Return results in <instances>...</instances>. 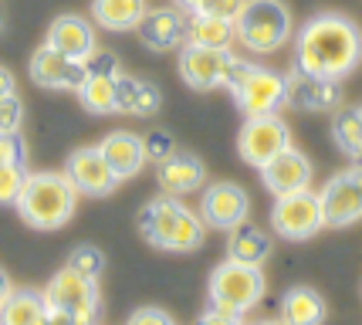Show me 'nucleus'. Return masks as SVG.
<instances>
[{
  "label": "nucleus",
  "mask_w": 362,
  "mask_h": 325,
  "mask_svg": "<svg viewBox=\"0 0 362 325\" xmlns=\"http://www.w3.org/2000/svg\"><path fill=\"white\" fill-rule=\"evenodd\" d=\"M261 180L274 197H284V193H298V190H308L312 183V163L308 156L288 146L284 153H278L268 166H261Z\"/></svg>",
  "instance_id": "obj_16"
},
{
  "label": "nucleus",
  "mask_w": 362,
  "mask_h": 325,
  "mask_svg": "<svg viewBox=\"0 0 362 325\" xmlns=\"http://www.w3.org/2000/svg\"><path fill=\"white\" fill-rule=\"evenodd\" d=\"M146 11V0H92L95 24L105 31H136Z\"/></svg>",
  "instance_id": "obj_24"
},
{
  "label": "nucleus",
  "mask_w": 362,
  "mask_h": 325,
  "mask_svg": "<svg viewBox=\"0 0 362 325\" xmlns=\"http://www.w3.org/2000/svg\"><path fill=\"white\" fill-rule=\"evenodd\" d=\"M51 325H85V322L71 319V315H62V312H51Z\"/></svg>",
  "instance_id": "obj_39"
},
{
  "label": "nucleus",
  "mask_w": 362,
  "mask_h": 325,
  "mask_svg": "<svg viewBox=\"0 0 362 325\" xmlns=\"http://www.w3.org/2000/svg\"><path fill=\"white\" fill-rule=\"evenodd\" d=\"M139 234L163 251H176V254H187L197 251L204 244L206 224L200 214H193L189 207L176 200V197H156L142 207L139 214Z\"/></svg>",
  "instance_id": "obj_3"
},
{
  "label": "nucleus",
  "mask_w": 362,
  "mask_h": 325,
  "mask_svg": "<svg viewBox=\"0 0 362 325\" xmlns=\"http://www.w3.org/2000/svg\"><path fill=\"white\" fill-rule=\"evenodd\" d=\"M264 271L254 264L227 261L214 268L210 275V309L227 312V315H247V312L264 298Z\"/></svg>",
  "instance_id": "obj_5"
},
{
  "label": "nucleus",
  "mask_w": 362,
  "mask_h": 325,
  "mask_svg": "<svg viewBox=\"0 0 362 325\" xmlns=\"http://www.w3.org/2000/svg\"><path fill=\"white\" fill-rule=\"evenodd\" d=\"M14 207L34 231H58L75 217L78 190L64 173H28Z\"/></svg>",
  "instance_id": "obj_2"
},
{
  "label": "nucleus",
  "mask_w": 362,
  "mask_h": 325,
  "mask_svg": "<svg viewBox=\"0 0 362 325\" xmlns=\"http://www.w3.org/2000/svg\"><path fill=\"white\" fill-rule=\"evenodd\" d=\"M332 136L339 142V149L342 153H356V146L362 142V115L359 108H342L339 115H335V122H332Z\"/></svg>",
  "instance_id": "obj_28"
},
{
  "label": "nucleus",
  "mask_w": 362,
  "mask_h": 325,
  "mask_svg": "<svg viewBox=\"0 0 362 325\" xmlns=\"http://www.w3.org/2000/svg\"><path fill=\"white\" fill-rule=\"evenodd\" d=\"M24 122V102L17 98V92L0 98V136H17Z\"/></svg>",
  "instance_id": "obj_31"
},
{
  "label": "nucleus",
  "mask_w": 362,
  "mask_h": 325,
  "mask_svg": "<svg viewBox=\"0 0 362 325\" xmlns=\"http://www.w3.org/2000/svg\"><path fill=\"white\" fill-rule=\"evenodd\" d=\"M291 146V132L281 122V115H247V122L240 125V136H237V153L247 166H268L278 153H284Z\"/></svg>",
  "instance_id": "obj_7"
},
{
  "label": "nucleus",
  "mask_w": 362,
  "mask_h": 325,
  "mask_svg": "<svg viewBox=\"0 0 362 325\" xmlns=\"http://www.w3.org/2000/svg\"><path fill=\"white\" fill-rule=\"evenodd\" d=\"M230 95L244 115H268L284 106V78L251 62V68L230 85Z\"/></svg>",
  "instance_id": "obj_9"
},
{
  "label": "nucleus",
  "mask_w": 362,
  "mask_h": 325,
  "mask_svg": "<svg viewBox=\"0 0 362 325\" xmlns=\"http://www.w3.org/2000/svg\"><path fill=\"white\" fill-rule=\"evenodd\" d=\"M271 224L274 231L288 237V241H308L315 237L325 220H322V203H318V193L312 190H298V193H284L274 200V210H271Z\"/></svg>",
  "instance_id": "obj_8"
},
{
  "label": "nucleus",
  "mask_w": 362,
  "mask_h": 325,
  "mask_svg": "<svg viewBox=\"0 0 362 325\" xmlns=\"http://www.w3.org/2000/svg\"><path fill=\"white\" fill-rule=\"evenodd\" d=\"M284 102L295 108H335L339 106V89L329 78L308 75L301 68H291V75H284Z\"/></svg>",
  "instance_id": "obj_17"
},
{
  "label": "nucleus",
  "mask_w": 362,
  "mask_h": 325,
  "mask_svg": "<svg viewBox=\"0 0 362 325\" xmlns=\"http://www.w3.org/2000/svg\"><path fill=\"white\" fill-rule=\"evenodd\" d=\"M51 319V309H47L45 295L37 292H11L7 302L0 305V325H47Z\"/></svg>",
  "instance_id": "obj_25"
},
{
  "label": "nucleus",
  "mask_w": 362,
  "mask_h": 325,
  "mask_svg": "<svg viewBox=\"0 0 362 325\" xmlns=\"http://www.w3.org/2000/svg\"><path fill=\"white\" fill-rule=\"evenodd\" d=\"M254 325H284L281 319H268V322H254Z\"/></svg>",
  "instance_id": "obj_41"
},
{
  "label": "nucleus",
  "mask_w": 362,
  "mask_h": 325,
  "mask_svg": "<svg viewBox=\"0 0 362 325\" xmlns=\"http://www.w3.org/2000/svg\"><path fill=\"white\" fill-rule=\"evenodd\" d=\"M85 75H88L85 62L68 58L62 51H54L51 45H41L31 55V78L41 89H71V92H78Z\"/></svg>",
  "instance_id": "obj_14"
},
{
  "label": "nucleus",
  "mask_w": 362,
  "mask_h": 325,
  "mask_svg": "<svg viewBox=\"0 0 362 325\" xmlns=\"http://www.w3.org/2000/svg\"><path fill=\"white\" fill-rule=\"evenodd\" d=\"M142 149H146V159L149 163H163V159H170L176 153V142L170 132H163V129H153V132H146L142 136Z\"/></svg>",
  "instance_id": "obj_33"
},
{
  "label": "nucleus",
  "mask_w": 362,
  "mask_h": 325,
  "mask_svg": "<svg viewBox=\"0 0 362 325\" xmlns=\"http://www.w3.org/2000/svg\"><path fill=\"white\" fill-rule=\"evenodd\" d=\"M126 325H176V322L163 309H139L132 312V319Z\"/></svg>",
  "instance_id": "obj_35"
},
{
  "label": "nucleus",
  "mask_w": 362,
  "mask_h": 325,
  "mask_svg": "<svg viewBox=\"0 0 362 325\" xmlns=\"http://www.w3.org/2000/svg\"><path fill=\"white\" fill-rule=\"evenodd\" d=\"M325 319H329V305H325V298L315 288L298 285V288L284 292V298H281L284 325H325Z\"/></svg>",
  "instance_id": "obj_22"
},
{
  "label": "nucleus",
  "mask_w": 362,
  "mask_h": 325,
  "mask_svg": "<svg viewBox=\"0 0 362 325\" xmlns=\"http://www.w3.org/2000/svg\"><path fill=\"white\" fill-rule=\"evenodd\" d=\"M45 302L51 312H62V315H71L85 325H95L98 322V312H102V295H98V285L95 278H85L78 271L64 268L58 271L54 278L47 281L45 292Z\"/></svg>",
  "instance_id": "obj_6"
},
{
  "label": "nucleus",
  "mask_w": 362,
  "mask_h": 325,
  "mask_svg": "<svg viewBox=\"0 0 362 325\" xmlns=\"http://www.w3.org/2000/svg\"><path fill=\"white\" fill-rule=\"evenodd\" d=\"M187 41L200 47H217V51H230V45L237 41L234 21L227 17H210V14H189Z\"/></svg>",
  "instance_id": "obj_26"
},
{
  "label": "nucleus",
  "mask_w": 362,
  "mask_h": 325,
  "mask_svg": "<svg viewBox=\"0 0 362 325\" xmlns=\"http://www.w3.org/2000/svg\"><path fill=\"white\" fill-rule=\"evenodd\" d=\"M11 92H14V75H11L7 68H0V98L11 95Z\"/></svg>",
  "instance_id": "obj_37"
},
{
  "label": "nucleus",
  "mask_w": 362,
  "mask_h": 325,
  "mask_svg": "<svg viewBox=\"0 0 362 325\" xmlns=\"http://www.w3.org/2000/svg\"><path fill=\"white\" fill-rule=\"evenodd\" d=\"M251 200L244 193V186L237 183H214L204 190V200H200V217H204L206 227H217V231H230L237 224L247 220Z\"/></svg>",
  "instance_id": "obj_13"
},
{
  "label": "nucleus",
  "mask_w": 362,
  "mask_h": 325,
  "mask_svg": "<svg viewBox=\"0 0 362 325\" xmlns=\"http://www.w3.org/2000/svg\"><path fill=\"white\" fill-rule=\"evenodd\" d=\"M197 325H244L240 322V315H227V312H217V309H206Z\"/></svg>",
  "instance_id": "obj_36"
},
{
  "label": "nucleus",
  "mask_w": 362,
  "mask_h": 325,
  "mask_svg": "<svg viewBox=\"0 0 362 325\" xmlns=\"http://www.w3.org/2000/svg\"><path fill=\"white\" fill-rule=\"evenodd\" d=\"M24 180H28L24 163H7V166H0V207L17 203L21 190H24Z\"/></svg>",
  "instance_id": "obj_30"
},
{
  "label": "nucleus",
  "mask_w": 362,
  "mask_h": 325,
  "mask_svg": "<svg viewBox=\"0 0 362 325\" xmlns=\"http://www.w3.org/2000/svg\"><path fill=\"white\" fill-rule=\"evenodd\" d=\"M0 31H4V11H0Z\"/></svg>",
  "instance_id": "obj_42"
},
{
  "label": "nucleus",
  "mask_w": 362,
  "mask_h": 325,
  "mask_svg": "<svg viewBox=\"0 0 362 325\" xmlns=\"http://www.w3.org/2000/svg\"><path fill=\"white\" fill-rule=\"evenodd\" d=\"M187 28L189 17L180 7H153L139 21L136 34L149 51H176L187 45Z\"/></svg>",
  "instance_id": "obj_15"
},
{
  "label": "nucleus",
  "mask_w": 362,
  "mask_h": 325,
  "mask_svg": "<svg viewBox=\"0 0 362 325\" xmlns=\"http://www.w3.org/2000/svg\"><path fill=\"white\" fill-rule=\"evenodd\" d=\"M64 176L71 180V186L85 193V197H105L112 193L119 180H115V173L109 170V163H105V156L98 153V146H85V149H75V153L68 156V163H64Z\"/></svg>",
  "instance_id": "obj_12"
},
{
  "label": "nucleus",
  "mask_w": 362,
  "mask_h": 325,
  "mask_svg": "<svg viewBox=\"0 0 362 325\" xmlns=\"http://www.w3.org/2000/svg\"><path fill=\"white\" fill-rule=\"evenodd\" d=\"M47 325H51V319H47Z\"/></svg>",
  "instance_id": "obj_44"
},
{
  "label": "nucleus",
  "mask_w": 362,
  "mask_h": 325,
  "mask_svg": "<svg viewBox=\"0 0 362 325\" xmlns=\"http://www.w3.org/2000/svg\"><path fill=\"white\" fill-rule=\"evenodd\" d=\"M24 142L17 139V136H0V166H7V163H24Z\"/></svg>",
  "instance_id": "obj_34"
},
{
  "label": "nucleus",
  "mask_w": 362,
  "mask_h": 325,
  "mask_svg": "<svg viewBox=\"0 0 362 325\" xmlns=\"http://www.w3.org/2000/svg\"><path fill=\"white\" fill-rule=\"evenodd\" d=\"M45 45H51L54 51H62V55H68V58L85 62V58L95 51V31H92V24H88L85 17L62 14V17L51 21Z\"/></svg>",
  "instance_id": "obj_18"
},
{
  "label": "nucleus",
  "mask_w": 362,
  "mask_h": 325,
  "mask_svg": "<svg viewBox=\"0 0 362 325\" xmlns=\"http://www.w3.org/2000/svg\"><path fill=\"white\" fill-rule=\"evenodd\" d=\"M359 115H362V106H359Z\"/></svg>",
  "instance_id": "obj_43"
},
{
  "label": "nucleus",
  "mask_w": 362,
  "mask_h": 325,
  "mask_svg": "<svg viewBox=\"0 0 362 325\" xmlns=\"http://www.w3.org/2000/svg\"><path fill=\"white\" fill-rule=\"evenodd\" d=\"M11 292H14V288H11V278H7V271L0 268V305L7 302V295H11Z\"/></svg>",
  "instance_id": "obj_38"
},
{
  "label": "nucleus",
  "mask_w": 362,
  "mask_h": 325,
  "mask_svg": "<svg viewBox=\"0 0 362 325\" xmlns=\"http://www.w3.org/2000/svg\"><path fill=\"white\" fill-rule=\"evenodd\" d=\"M180 4H187L189 14L227 17V21H234L240 14V7H244V0H180Z\"/></svg>",
  "instance_id": "obj_32"
},
{
  "label": "nucleus",
  "mask_w": 362,
  "mask_h": 325,
  "mask_svg": "<svg viewBox=\"0 0 362 325\" xmlns=\"http://www.w3.org/2000/svg\"><path fill=\"white\" fill-rule=\"evenodd\" d=\"M230 51H217V47H200V45H183L180 47V78L187 81L193 92H210V89H223V78L230 68Z\"/></svg>",
  "instance_id": "obj_11"
},
{
  "label": "nucleus",
  "mask_w": 362,
  "mask_h": 325,
  "mask_svg": "<svg viewBox=\"0 0 362 325\" xmlns=\"http://www.w3.org/2000/svg\"><path fill=\"white\" fill-rule=\"evenodd\" d=\"M227 258L261 268V264L271 258V237L261 231L257 224L244 220V224H237V227L227 231Z\"/></svg>",
  "instance_id": "obj_21"
},
{
  "label": "nucleus",
  "mask_w": 362,
  "mask_h": 325,
  "mask_svg": "<svg viewBox=\"0 0 362 325\" xmlns=\"http://www.w3.org/2000/svg\"><path fill=\"white\" fill-rule=\"evenodd\" d=\"M156 180L163 186V193L180 197V193H193L200 190L206 180V166L189 153H173L170 159H163L156 170Z\"/></svg>",
  "instance_id": "obj_20"
},
{
  "label": "nucleus",
  "mask_w": 362,
  "mask_h": 325,
  "mask_svg": "<svg viewBox=\"0 0 362 325\" xmlns=\"http://www.w3.org/2000/svg\"><path fill=\"white\" fill-rule=\"evenodd\" d=\"M163 106V95L156 85L139 81V78L119 75L115 85V112H126V115H153Z\"/></svg>",
  "instance_id": "obj_23"
},
{
  "label": "nucleus",
  "mask_w": 362,
  "mask_h": 325,
  "mask_svg": "<svg viewBox=\"0 0 362 325\" xmlns=\"http://www.w3.org/2000/svg\"><path fill=\"white\" fill-rule=\"evenodd\" d=\"M352 163H356V166H359V170H362V142H359V146H356V153H352Z\"/></svg>",
  "instance_id": "obj_40"
},
{
  "label": "nucleus",
  "mask_w": 362,
  "mask_h": 325,
  "mask_svg": "<svg viewBox=\"0 0 362 325\" xmlns=\"http://www.w3.org/2000/svg\"><path fill=\"white\" fill-rule=\"evenodd\" d=\"M318 203H322V220L325 227H349L362 220V170L339 173L335 180L322 186L318 193Z\"/></svg>",
  "instance_id": "obj_10"
},
{
  "label": "nucleus",
  "mask_w": 362,
  "mask_h": 325,
  "mask_svg": "<svg viewBox=\"0 0 362 325\" xmlns=\"http://www.w3.org/2000/svg\"><path fill=\"white\" fill-rule=\"evenodd\" d=\"M237 41L254 51V55H271L284 47L291 38L295 24H291V11L281 0H244L240 14L234 17Z\"/></svg>",
  "instance_id": "obj_4"
},
{
  "label": "nucleus",
  "mask_w": 362,
  "mask_h": 325,
  "mask_svg": "<svg viewBox=\"0 0 362 325\" xmlns=\"http://www.w3.org/2000/svg\"><path fill=\"white\" fill-rule=\"evenodd\" d=\"M362 62V34L346 14H315L305 21L295 47V68L342 81Z\"/></svg>",
  "instance_id": "obj_1"
},
{
  "label": "nucleus",
  "mask_w": 362,
  "mask_h": 325,
  "mask_svg": "<svg viewBox=\"0 0 362 325\" xmlns=\"http://www.w3.org/2000/svg\"><path fill=\"white\" fill-rule=\"evenodd\" d=\"M98 153L105 156L109 170L115 173V180H132L136 173L146 166V149H142V136L136 132H109L98 142Z\"/></svg>",
  "instance_id": "obj_19"
},
{
  "label": "nucleus",
  "mask_w": 362,
  "mask_h": 325,
  "mask_svg": "<svg viewBox=\"0 0 362 325\" xmlns=\"http://www.w3.org/2000/svg\"><path fill=\"white\" fill-rule=\"evenodd\" d=\"M64 268L78 271V275H85V278H98L102 268H105V254H102L98 248H92V244H81V248H75L71 254H68V264H64Z\"/></svg>",
  "instance_id": "obj_29"
},
{
  "label": "nucleus",
  "mask_w": 362,
  "mask_h": 325,
  "mask_svg": "<svg viewBox=\"0 0 362 325\" xmlns=\"http://www.w3.org/2000/svg\"><path fill=\"white\" fill-rule=\"evenodd\" d=\"M115 85H119V75L88 72L85 81H81V89H78L81 106L88 108L92 115H109V112H115Z\"/></svg>",
  "instance_id": "obj_27"
}]
</instances>
